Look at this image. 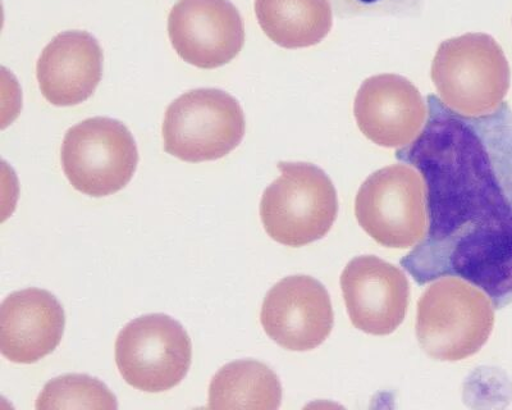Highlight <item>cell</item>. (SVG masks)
Returning a JSON list of instances; mask_svg holds the SVG:
<instances>
[{
    "instance_id": "cell-1",
    "label": "cell",
    "mask_w": 512,
    "mask_h": 410,
    "mask_svg": "<svg viewBox=\"0 0 512 410\" xmlns=\"http://www.w3.org/2000/svg\"><path fill=\"white\" fill-rule=\"evenodd\" d=\"M509 61L491 35L465 34L443 41L432 63L440 100L465 118L491 116L510 89Z\"/></svg>"
},
{
    "instance_id": "cell-2",
    "label": "cell",
    "mask_w": 512,
    "mask_h": 410,
    "mask_svg": "<svg viewBox=\"0 0 512 410\" xmlns=\"http://www.w3.org/2000/svg\"><path fill=\"white\" fill-rule=\"evenodd\" d=\"M493 325L492 300L472 282L445 277L433 282L419 299L416 337L436 361L472 357L487 343Z\"/></svg>"
},
{
    "instance_id": "cell-3",
    "label": "cell",
    "mask_w": 512,
    "mask_h": 410,
    "mask_svg": "<svg viewBox=\"0 0 512 410\" xmlns=\"http://www.w3.org/2000/svg\"><path fill=\"white\" fill-rule=\"evenodd\" d=\"M281 176L265 189L260 218L269 238L291 248L323 239L338 213L335 185L312 163L280 162Z\"/></svg>"
},
{
    "instance_id": "cell-4",
    "label": "cell",
    "mask_w": 512,
    "mask_h": 410,
    "mask_svg": "<svg viewBox=\"0 0 512 410\" xmlns=\"http://www.w3.org/2000/svg\"><path fill=\"white\" fill-rule=\"evenodd\" d=\"M244 111L232 95L218 89L187 91L164 116V150L189 163L217 161L241 144Z\"/></svg>"
},
{
    "instance_id": "cell-5",
    "label": "cell",
    "mask_w": 512,
    "mask_h": 410,
    "mask_svg": "<svg viewBox=\"0 0 512 410\" xmlns=\"http://www.w3.org/2000/svg\"><path fill=\"white\" fill-rule=\"evenodd\" d=\"M61 161L73 189L103 198L126 188L135 175L139 152L134 136L122 122L95 117L66 132Z\"/></svg>"
},
{
    "instance_id": "cell-6",
    "label": "cell",
    "mask_w": 512,
    "mask_h": 410,
    "mask_svg": "<svg viewBox=\"0 0 512 410\" xmlns=\"http://www.w3.org/2000/svg\"><path fill=\"white\" fill-rule=\"evenodd\" d=\"M427 189L420 173L393 164L370 175L356 195L355 216L378 244L408 249L427 234Z\"/></svg>"
},
{
    "instance_id": "cell-7",
    "label": "cell",
    "mask_w": 512,
    "mask_h": 410,
    "mask_svg": "<svg viewBox=\"0 0 512 410\" xmlns=\"http://www.w3.org/2000/svg\"><path fill=\"white\" fill-rule=\"evenodd\" d=\"M192 362L189 334L167 314H148L122 328L116 363L123 380L145 393H163L180 385Z\"/></svg>"
},
{
    "instance_id": "cell-8",
    "label": "cell",
    "mask_w": 512,
    "mask_h": 410,
    "mask_svg": "<svg viewBox=\"0 0 512 410\" xmlns=\"http://www.w3.org/2000/svg\"><path fill=\"white\" fill-rule=\"evenodd\" d=\"M168 35L178 56L203 70L227 65L245 44L244 21L230 0H178Z\"/></svg>"
},
{
    "instance_id": "cell-9",
    "label": "cell",
    "mask_w": 512,
    "mask_h": 410,
    "mask_svg": "<svg viewBox=\"0 0 512 410\" xmlns=\"http://www.w3.org/2000/svg\"><path fill=\"white\" fill-rule=\"evenodd\" d=\"M260 322L274 343L290 352H309L327 340L333 328L328 291L314 277L295 275L265 296Z\"/></svg>"
},
{
    "instance_id": "cell-10",
    "label": "cell",
    "mask_w": 512,
    "mask_h": 410,
    "mask_svg": "<svg viewBox=\"0 0 512 410\" xmlns=\"http://www.w3.org/2000/svg\"><path fill=\"white\" fill-rule=\"evenodd\" d=\"M341 287L352 325L365 334L390 335L404 322L409 281L393 264L374 255L356 257L342 272Z\"/></svg>"
},
{
    "instance_id": "cell-11",
    "label": "cell",
    "mask_w": 512,
    "mask_h": 410,
    "mask_svg": "<svg viewBox=\"0 0 512 410\" xmlns=\"http://www.w3.org/2000/svg\"><path fill=\"white\" fill-rule=\"evenodd\" d=\"M354 115L365 138L383 148L409 147L424 129L428 106L413 82L384 74L361 84Z\"/></svg>"
},
{
    "instance_id": "cell-12",
    "label": "cell",
    "mask_w": 512,
    "mask_h": 410,
    "mask_svg": "<svg viewBox=\"0 0 512 410\" xmlns=\"http://www.w3.org/2000/svg\"><path fill=\"white\" fill-rule=\"evenodd\" d=\"M64 326V309L52 293L36 287L16 291L0 307V352L9 362H39L61 344Z\"/></svg>"
},
{
    "instance_id": "cell-13",
    "label": "cell",
    "mask_w": 512,
    "mask_h": 410,
    "mask_svg": "<svg viewBox=\"0 0 512 410\" xmlns=\"http://www.w3.org/2000/svg\"><path fill=\"white\" fill-rule=\"evenodd\" d=\"M103 76V50L86 31H66L41 52L36 77L41 94L56 107H72L93 97Z\"/></svg>"
},
{
    "instance_id": "cell-14",
    "label": "cell",
    "mask_w": 512,
    "mask_h": 410,
    "mask_svg": "<svg viewBox=\"0 0 512 410\" xmlns=\"http://www.w3.org/2000/svg\"><path fill=\"white\" fill-rule=\"evenodd\" d=\"M448 273L472 282L492 299L512 294V213L457 241L433 267L428 281Z\"/></svg>"
},
{
    "instance_id": "cell-15",
    "label": "cell",
    "mask_w": 512,
    "mask_h": 410,
    "mask_svg": "<svg viewBox=\"0 0 512 410\" xmlns=\"http://www.w3.org/2000/svg\"><path fill=\"white\" fill-rule=\"evenodd\" d=\"M255 15L264 34L286 49L319 44L333 25L329 0H255Z\"/></svg>"
},
{
    "instance_id": "cell-16",
    "label": "cell",
    "mask_w": 512,
    "mask_h": 410,
    "mask_svg": "<svg viewBox=\"0 0 512 410\" xmlns=\"http://www.w3.org/2000/svg\"><path fill=\"white\" fill-rule=\"evenodd\" d=\"M281 402L280 378L254 359L226 364L210 382L209 409L276 410Z\"/></svg>"
},
{
    "instance_id": "cell-17",
    "label": "cell",
    "mask_w": 512,
    "mask_h": 410,
    "mask_svg": "<svg viewBox=\"0 0 512 410\" xmlns=\"http://www.w3.org/2000/svg\"><path fill=\"white\" fill-rule=\"evenodd\" d=\"M118 408L116 395L98 378L88 375H64L44 386L36 409H103Z\"/></svg>"
},
{
    "instance_id": "cell-18",
    "label": "cell",
    "mask_w": 512,
    "mask_h": 410,
    "mask_svg": "<svg viewBox=\"0 0 512 410\" xmlns=\"http://www.w3.org/2000/svg\"><path fill=\"white\" fill-rule=\"evenodd\" d=\"M337 2L347 4L355 11H393L410 6L413 0H337Z\"/></svg>"
}]
</instances>
